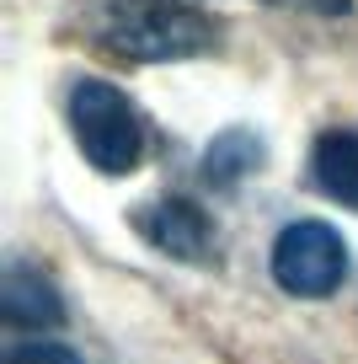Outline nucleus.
Wrapping results in <instances>:
<instances>
[{"instance_id": "f257e3e1", "label": "nucleus", "mask_w": 358, "mask_h": 364, "mask_svg": "<svg viewBox=\"0 0 358 364\" xmlns=\"http://www.w3.org/2000/svg\"><path fill=\"white\" fill-rule=\"evenodd\" d=\"M97 38L118 59L166 65V59H192L214 48V22L177 0H118L97 22Z\"/></svg>"}, {"instance_id": "f03ea898", "label": "nucleus", "mask_w": 358, "mask_h": 364, "mask_svg": "<svg viewBox=\"0 0 358 364\" xmlns=\"http://www.w3.org/2000/svg\"><path fill=\"white\" fill-rule=\"evenodd\" d=\"M65 113H70V134H75L80 156H86L102 177H129V171H139V161H145V129H139L134 102H129L112 80H97V75L75 80Z\"/></svg>"}, {"instance_id": "7ed1b4c3", "label": "nucleus", "mask_w": 358, "mask_h": 364, "mask_svg": "<svg viewBox=\"0 0 358 364\" xmlns=\"http://www.w3.org/2000/svg\"><path fill=\"white\" fill-rule=\"evenodd\" d=\"M347 241L326 220H294L273 241V279L294 300H326L347 284Z\"/></svg>"}, {"instance_id": "20e7f679", "label": "nucleus", "mask_w": 358, "mask_h": 364, "mask_svg": "<svg viewBox=\"0 0 358 364\" xmlns=\"http://www.w3.org/2000/svg\"><path fill=\"white\" fill-rule=\"evenodd\" d=\"M134 225L156 252H166L177 262H209L214 257V220L192 198H156L150 209L134 215Z\"/></svg>"}, {"instance_id": "39448f33", "label": "nucleus", "mask_w": 358, "mask_h": 364, "mask_svg": "<svg viewBox=\"0 0 358 364\" xmlns=\"http://www.w3.org/2000/svg\"><path fill=\"white\" fill-rule=\"evenodd\" d=\"M310 171L326 198L358 209V134L353 129H326L310 150Z\"/></svg>"}, {"instance_id": "423d86ee", "label": "nucleus", "mask_w": 358, "mask_h": 364, "mask_svg": "<svg viewBox=\"0 0 358 364\" xmlns=\"http://www.w3.org/2000/svg\"><path fill=\"white\" fill-rule=\"evenodd\" d=\"M6 321H11V327H54L59 321L54 289H48L38 273L16 268L11 279H6Z\"/></svg>"}, {"instance_id": "0eeeda50", "label": "nucleus", "mask_w": 358, "mask_h": 364, "mask_svg": "<svg viewBox=\"0 0 358 364\" xmlns=\"http://www.w3.org/2000/svg\"><path fill=\"white\" fill-rule=\"evenodd\" d=\"M257 161H262V145L251 134H224V139H214V145H209L203 171H209L214 182H230V177H241L246 166H257Z\"/></svg>"}, {"instance_id": "6e6552de", "label": "nucleus", "mask_w": 358, "mask_h": 364, "mask_svg": "<svg viewBox=\"0 0 358 364\" xmlns=\"http://www.w3.org/2000/svg\"><path fill=\"white\" fill-rule=\"evenodd\" d=\"M11 364H80V359L65 343H22V348L11 353Z\"/></svg>"}, {"instance_id": "1a4fd4ad", "label": "nucleus", "mask_w": 358, "mask_h": 364, "mask_svg": "<svg viewBox=\"0 0 358 364\" xmlns=\"http://www.w3.org/2000/svg\"><path fill=\"white\" fill-rule=\"evenodd\" d=\"M278 6H294V11H315V16H342L353 0H278Z\"/></svg>"}]
</instances>
